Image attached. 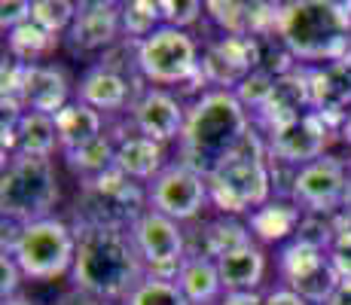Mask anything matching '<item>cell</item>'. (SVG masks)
Masks as SVG:
<instances>
[{
	"label": "cell",
	"instance_id": "1",
	"mask_svg": "<svg viewBox=\"0 0 351 305\" xmlns=\"http://www.w3.org/2000/svg\"><path fill=\"white\" fill-rule=\"evenodd\" d=\"M251 117L241 101L226 89L202 92L186 110V125L180 134V165L190 171L208 174L226 159L251 132Z\"/></svg>",
	"mask_w": 351,
	"mask_h": 305
},
{
	"label": "cell",
	"instance_id": "2",
	"mask_svg": "<svg viewBox=\"0 0 351 305\" xmlns=\"http://www.w3.org/2000/svg\"><path fill=\"white\" fill-rule=\"evenodd\" d=\"M77 232V260H73V287L92 290L104 300H128L132 290L147 278V266L125 229H73Z\"/></svg>",
	"mask_w": 351,
	"mask_h": 305
},
{
	"label": "cell",
	"instance_id": "3",
	"mask_svg": "<svg viewBox=\"0 0 351 305\" xmlns=\"http://www.w3.org/2000/svg\"><path fill=\"white\" fill-rule=\"evenodd\" d=\"M278 40L296 61L339 64L351 56V10L333 0H293L285 3Z\"/></svg>",
	"mask_w": 351,
	"mask_h": 305
},
{
	"label": "cell",
	"instance_id": "4",
	"mask_svg": "<svg viewBox=\"0 0 351 305\" xmlns=\"http://www.w3.org/2000/svg\"><path fill=\"white\" fill-rule=\"evenodd\" d=\"M211 202L223 214L256 211L272 202V168H269V144L251 128L239 147L208 174Z\"/></svg>",
	"mask_w": 351,
	"mask_h": 305
},
{
	"label": "cell",
	"instance_id": "5",
	"mask_svg": "<svg viewBox=\"0 0 351 305\" xmlns=\"http://www.w3.org/2000/svg\"><path fill=\"white\" fill-rule=\"evenodd\" d=\"M83 189L73 205V229H125L141 220L147 208V193L138 180L125 178L117 165L92 180H80Z\"/></svg>",
	"mask_w": 351,
	"mask_h": 305
},
{
	"label": "cell",
	"instance_id": "6",
	"mask_svg": "<svg viewBox=\"0 0 351 305\" xmlns=\"http://www.w3.org/2000/svg\"><path fill=\"white\" fill-rule=\"evenodd\" d=\"M58 202V178L52 159L40 156H10L3 159V178H0V211L3 220L19 226H31L37 220L52 217Z\"/></svg>",
	"mask_w": 351,
	"mask_h": 305
},
{
	"label": "cell",
	"instance_id": "7",
	"mask_svg": "<svg viewBox=\"0 0 351 305\" xmlns=\"http://www.w3.org/2000/svg\"><path fill=\"white\" fill-rule=\"evenodd\" d=\"M12 256H16L25 278H31V281H56V278L73 272L77 232H73L71 223L58 220V217H46V220L25 226Z\"/></svg>",
	"mask_w": 351,
	"mask_h": 305
},
{
	"label": "cell",
	"instance_id": "8",
	"mask_svg": "<svg viewBox=\"0 0 351 305\" xmlns=\"http://www.w3.org/2000/svg\"><path fill=\"white\" fill-rule=\"evenodd\" d=\"M138 67L147 83L156 86H184L202 71L199 46L186 31L162 25L156 34L141 40Z\"/></svg>",
	"mask_w": 351,
	"mask_h": 305
},
{
	"label": "cell",
	"instance_id": "9",
	"mask_svg": "<svg viewBox=\"0 0 351 305\" xmlns=\"http://www.w3.org/2000/svg\"><path fill=\"white\" fill-rule=\"evenodd\" d=\"M132 239L147 266V278L178 281L180 269L186 263V235L180 229V223H174L171 217L150 208L132 226Z\"/></svg>",
	"mask_w": 351,
	"mask_h": 305
},
{
	"label": "cell",
	"instance_id": "10",
	"mask_svg": "<svg viewBox=\"0 0 351 305\" xmlns=\"http://www.w3.org/2000/svg\"><path fill=\"white\" fill-rule=\"evenodd\" d=\"M278 272L285 278V287L302 296L308 305H327L342 284L327 250L308 247L302 241H290L278 254Z\"/></svg>",
	"mask_w": 351,
	"mask_h": 305
},
{
	"label": "cell",
	"instance_id": "11",
	"mask_svg": "<svg viewBox=\"0 0 351 305\" xmlns=\"http://www.w3.org/2000/svg\"><path fill=\"white\" fill-rule=\"evenodd\" d=\"M351 186L348 162L336 156H321L318 162L300 168L290 186V202L302 214H339L346 208Z\"/></svg>",
	"mask_w": 351,
	"mask_h": 305
},
{
	"label": "cell",
	"instance_id": "12",
	"mask_svg": "<svg viewBox=\"0 0 351 305\" xmlns=\"http://www.w3.org/2000/svg\"><path fill=\"white\" fill-rule=\"evenodd\" d=\"M147 199H150L153 211L171 217L174 223H186L202 214V208L211 199V193H208V180L202 174H195L186 165L174 162V165H165V171L150 183Z\"/></svg>",
	"mask_w": 351,
	"mask_h": 305
},
{
	"label": "cell",
	"instance_id": "13",
	"mask_svg": "<svg viewBox=\"0 0 351 305\" xmlns=\"http://www.w3.org/2000/svg\"><path fill=\"white\" fill-rule=\"evenodd\" d=\"M263 46L256 37H239V34H223L220 40L208 43L202 56V73L208 83L220 86L226 92H235L254 71H260Z\"/></svg>",
	"mask_w": 351,
	"mask_h": 305
},
{
	"label": "cell",
	"instance_id": "14",
	"mask_svg": "<svg viewBox=\"0 0 351 305\" xmlns=\"http://www.w3.org/2000/svg\"><path fill=\"white\" fill-rule=\"evenodd\" d=\"M330 134H333V128L315 110H308L306 117L293 119L290 125L269 134V156L300 171V168L321 159L330 144Z\"/></svg>",
	"mask_w": 351,
	"mask_h": 305
},
{
	"label": "cell",
	"instance_id": "15",
	"mask_svg": "<svg viewBox=\"0 0 351 305\" xmlns=\"http://www.w3.org/2000/svg\"><path fill=\"white\" fill-rule=\"evenodd\" d=\"M123 40V3L83 0L77 10L67 43L73 52H107Z\"/></svg>",
	"mask_w": 351,
	"mask_h": 305
},
{
	"label": "cell",
	"instance_id": "16",
	"mask_svg": "<svg viewBox=\"0 0 351 305\" xmlns=\"http://www.w3.org/2000/svg\"><path fill=\"white\" fill-rule=\"evenodd\" d=\"M312 110V89H308V67L296 64L285 77H275L272 98L254 113L256 122L266 128V134L290 125L293 119L306 117Z\"/></svg>",
	"mask_w": 351,
	"mask_h": 305
},
{
	"label": "cell",
	"instance_id": "17",
	"mask_svg": "<svg viewBox=\"0 0 351 305\" xmlns=\"http://www.w3.org/2000/svg\"><path fill=\"white\" fill-rule=\"evenodd\" d=\"M128 117H132V125L138 128V134L156 141V144H168L174 138L180 141L186 125V110L180 98H174L165 89H147Z\"/></svg>",
	"mask_w": 351,
	"mask_h": 305
},
{
	"label": "cell",
	"instance_id": "18",
	"mask_svg": "<svg viewBox=\"0 0 351 305\" xmlns=\"http://www.w3.org/2000/svg\"><path fill=\"white\" fill-rule=\"evenodd\" d=\"M308 89H312V110L339 132L351 113V71L346 64H315L308 67Z\"/></svg>",
	"mask_w": 351,
	"mask_h": 305
},
{
	"label": "cell",
	"instance_id": "19",
	"mask_svg": "<svg viewBox=\"0 0 351 305\" xmlns=\"http://www.w3.org/2000/svg\"><path fill=\"white\" fill-rule=\"evenodd\" d=\"M77 92H80V101L95 107L98 113H123L125 107H128V113H132V107L138 104V98L147 89L98 64V67H92L89 73H83Z\"/></svg>",
	"mask_w": 351,
	"mask_h": 305
},
{
	"label": "cell",
	"instance_id": "20",
	"mask_svg": "<svg viewBox=\"0 0 351 305\" xmlns=\"http://www.w3.org/2000/svg\"><path fill=\"white\" fill-rule=\"evenodd\" d=\"M22 101L25 110L58 117L71 104V83L58 67L49 64H28L22 80Z\"/></svg>",
	"mask_w": 351,
	"mask_h": 305
},
{
	"label": "cell",
	"instance_id": "21",
	"mask_svg": "<svg viewBox=\"0 0 351 305\" xmlns=\"http://www.w3.org/2000/svg\"><path fill=\"white\" fill-rule=\"evenodd\" d=\"M162 159H165L162 144L144 138V134H132V138L123 134L117 144V168L132 180H150L153 183L162 171H165Z\"/></svg>",
	"mask_w": 351,
	"mask_h": 305
},
{
	"label": "cell",
	"instance_id": "22",
	"mask_svg": "<svg viewBox=\"0 0 351 305\" xmlns=\"http://www.w3.org/2000/svg\"><path fill=\"white\" fill-rule=\"evenodd\" d=\"M217 269H220V281H223L226 293H245V290L256 293L263 275H266V254L256 244H247V247L220 256Z\"/></svg>",
	"mask_w": 351,
	"mask_h": 305
},
{
	"label": "cell",
	"instance_id": "23",
	"mask_svg": "<svg viewBox=\"0 0 351 305\" xmlns=\"http://www.w3.org/2000/svg\"><path fill=\"white\" fill-rule=\"evenodd\" d=\"M56 128H58V147H62V153L77 150V147L89 144V141L104 134V113H98L95 107L83 104V101H71L56 117Z\"/></svg>",
	"mask_w": 351,
	"mask_h": 305
},
{
	"label": "cell",
	"instance_id": "24",
	"mask_svg": "<svg viewBox=\"0 0 351 305\" xmlns=\"http://www.w3.org/2000/svg\"><path fill=\"white\" fill-rule=\"evenodd\" d=\"M302 223V211L293 205L290 199H272L266 202L263 208H256L247 220V229H251L254 239L275 244V241H285L290 235H296Z\"/></svg>",
	"mask_w": 351,
	"mask_h": 305
},
{
	"label": "cell",
	"instance_id": "25",
	"mask_svg": "<svg viewBox=\"0 0 351 305\" xmlns=\"http://www.w3.org/2000/svg\"><path fill=\"white\" fill-rule=\"evenodd\" d=\"M178 284L184 290V296L190 300V305H208L217 300V293L223 290V281H220V269L217 260L202 254H190L178 275Z\"/></svg>",
	"mask_w": 351,
	"mask_h": 305
},
{
	"label": "cell",
	"instance_id": "26",
	"mask_svg": "<svg viewBox=\"0 0 351 305\" xmlns=\"http://www.w3.org/2000/svg\"><path fill=\"white\" fill-rule=\"evenodd\" d=\"M247 244H254L251 229H247L245 223L232 220V217H220V220L205 223V229L199 232V250H195V254L220 260V256L247 247Z\"/></svg>",
	"mask_w": 351,
	"mask_h": 305
},
{
	"label": "cell",
	"instance_id": "27",
	"mask_svg": "<svg viewBox=\"0 0 351 305\" xmlns=\"http://www.w3.org/2000/svg\"><path fill=\"white\" fill-rule=\"evenodd\" d=\"M117 144L119 141H113L110 134H101V138L77 147V150H67L64 159L71 165V171L80 174V180H92L117 165Z\"/></svg>",
	"mask_w": 351,
	"mask_h": 305
},
{
	"label": "cell",
	"instance_id": "28",
	"mask_svg": "<svg viewBox=\"0 0 351 305\" xmlns=\"http://www.w3.org/2000/svg\"><path fill=\"white\" fill-rule=\"evenodd\" d=\"M58 147V128L56 117H46V113H25L19 119V153L22 156H40V159H49Z\"/></svg>",
	"mask_w": 351,
	"mask_h": 305
},
{
	"label": "cell",
	"instance_id": "29",
	"mask_svg": "<svg viewBox=\"0 0 351 305\" xmlns=\"http://www.w3.org/2000/svg\"><path fill=\"white\" fill-rule=\"evenodd\" d=\"M6 46H10V56L16 61H22V64H37L40 58L56 52L58 37L43 31L40 25L25 22V25H19V28L6 31Z\"/></svg>",
	"mask_w": 351,
	"mask_h": 305
},
{
	"label": "cell",
	"instance_id": "30",
	"mask_svg": "<svg viewBox=\"0 0 351 305\" xmlns=\"http://www.w3.org/2000/svg\"><path fill=\"white\" fill-rule=\"evenodd\" d=\"M162 10L159 0H132L123 3V37L125 40H147L150 34L162 28Z\"/></svg>",
	"mask_w": 351,
	"mask_h": 305
},
{
	"label": "cell",
	"instance_id": "31",
	"mask_svg": "<svg viewBox=\"0 0 351 305\" xmlns=\"http://www.w3.org/2000/svg\"><path fill=\"white\" fill-rule=\"evenodd\" d=\"M125 305H190L184 296V290L174 281H159V278H144L138 287L132 290V296Z\"/></svg>",
	"mask_w": 351,
	"mask_h": 305
},
{
	"label": "cell",
	"instance_id": "32",
	"mask_svg": "<svg viewBox=\"0 0 351 305\" xmlns=\"http://www.w3.org/2000/svg\"><path fill=\"white\" fill-rule=\"evenodd\" d=\"M205 12L223 28V34L251 37V3H235V0H208Z\"/></svg>",
	"mask_w": 351,
	"mask_h": 305
},
{
	"label": "cell",
	"instance_id": "33",
	"mask_svg": "<svg viewBox=\"0 0 351 305\" xmlns=\"http://www.w3.org/2000/svg\"><path fill=\"white\" fill-rule=\"evenodd\" d=\"M77 10H80V3H71V0H34L31 22L49 34H62L64 28L73 25Z\"/></svg>",
	"mask_w": 351,
	"mask_h": 305
},
{
	"label": "cell",
	"instance_id": "34",
	"mask_svg": "<svg viewBox=\"0 0 351 305\" xmlns=\"http://www.w3.org/2000/svg\"><path fill=\"white\" fill-rule=\"evenodd\" d=\"M272 89H275V77H272V73H266V71H254L251 77H247L245 83H241L232 95L241 101V107H245V110L256 113L269 98H272Z\"/></svg>",
	"mask_w": 351,
	"mask_h": 305
},
{
	"label": "cell",
	"instance_id": "35",
	"mask_svg": "<svg viewBox=\"0 0 351 305\" xmlns=\"http://www.w3.org/2000/svg\"><path fill=\"white\" fill-rule=\"evenodd\" d=\"M159 10H162V22H165L168 28L184 31L202 19L205 3H202V0H159Z\"/></svg>",
	"mask_w": 351,
	"mask_h": 305
},
{
	"label": "cell",
	"instance_id": "36",
	"mask_svg": "<svg viewBox=\"0 0 351 305\" xmlns=\"http://www.w3.org/2000/svg\"><path fill=\"white\" fill-rule=\"evenodd\" d=\"M330 263L336 266L342 281H351V226L339 229L333 247H330Z\"/></svg>",
	"mask_w": 351,
	"mask_h": 305
},
{
	"label": "cell",
	"instance_id": "37",
	"mask_svg": "<svg viewBox=\"0 0 351 305\" xmlns=\"http://www.w3.org/2000/svg\"><path fill=\"white\" fill-rule=\"evenodd\" d=\"M31 10H34V3H28V0L0 3V25H3V31H12V28H19V25L31 22Z\"/></svg>",
	"mask_w": 351,
	"mask_h": 305
},
{
	"label": "cell",
	"instance_id": "38",
	"mask_svg": "<svg viewBox=\"0 0 351 305\" xmlns=\"http://www.w3.org/2000/svg\"><path fill=\"white\" fill-rule=\"evenodd\" d=\"M0 278H3V281H0V293H3V300H12L16 290H19V284H22V278H25L12 254L0 256Z\"/></svg>",
	"mask_w": 351,
	"mask_h": 305
},
{
	"label": "cell",
	"instance_id": "39",
	"mask_svg": "<svg viewBox=\"0 0 351 305\" xmlns=\"http://www.w3.org/2000/svg\"><path fill=\"white\" fill-rule=\"evenodd\" d=\"M56 305H113V302H110V300H104V296H98V293H92V290L71 287Z\"/></svg>",
	"mask_w": 351,
	"mask_h": 305
},
{
	"label": "cell",
	"instance_id": "40",
	"mask_svg": "<svg viewBox=\"0 0 351 305\" xmlns=\"http://www.w3.org/2000/svg\"><path fill=\"white\" fill-rule=\"evenodd\" d=\"M263 305H308L302 296H296L293 290H287V287H281V290H272V293L263 300Z\"/></svg>",
	"mask_w": 351,
	"mask_h": 305
},
{
	"label": "cell",
	"instance_id": "41",
	"mask_svg": "<svg viewBox=\"0 0 351 305\" xmlns=\"http://www.w3.org/2000/svg\"><path fill=\"white\" fill-rule=\"evenodd\" d=\"M263 300H266V296H260V293H251V290H245V293H226V296H223V302H220V305H263Z\"/></svg>",
	"mask_w": 351,
	"mask_h": 305
},
{
	"label": "cell",
	"instance_id": "42",
	"mask_svg": "<svg viewBox=\"0 0 351 305\" xmlns=\"http://www.w3.org/2000/svg\"><path fill=\"white\" fill-rule=\"evenodd\" d=\"M327 305H351V281H342L339 290H336V296Z\"/></svg>",
	"mask_w": 351,
	"mask_h": 305
},
{
	"label": "cell",
	"instance_id": "43",
	"mask_svg": "<svg viewBox=\"0 0 351 305\" xmlns=\"http://www.w3.org/2000/svg\"><path fill=\"white\" fill-rule=\"evenodd\" d=\"M339 138H342V144H348V147H351V113L346 117V122H342V128H339Z\"/></svg>",
	"mask_w": 351,
	"mask_h": 305
},
{
	"label": "cell",
	"instance_id": "44",
	"mask_svg": "<svg viewBox=\"0 0 351 305\" xmlns=\"http://www.w3.org/2000/svg\"><path fill=\"white\" fill-rule=\"evenodd\" d=\"M3 305H34V302L22 300V296H12V300H3Z\"/></svg>",
	"mask_w": 351,
	"mask_h": 305
},
{
	"label": "cell",
	"instance_id": "45",
	"mask_svg": "<svg viewBox=\"0 0 351 305\" xmlns=\"http://www.w3.org/2000/svg\"><path fill=\"white\" fill-rule=\"evenodd\" d=\"M342 64H346V67H348V71H351V56H348L346 61H342Z\"/></svg>",
	"mask_w": 351,
	"mask_h": 305
}]
</instances>
